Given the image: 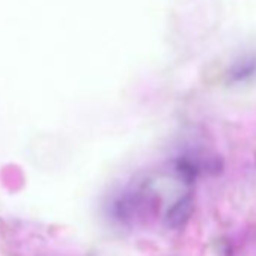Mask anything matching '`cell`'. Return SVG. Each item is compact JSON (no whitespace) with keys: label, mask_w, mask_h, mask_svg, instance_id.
<instances>
[{"label":"cell","mask_w":256,"mask_h":256,"mask_svg":"<svg viewBox=\"0 0 256 256\" xmlns=\"http://www.w3.org/2000/svg\"><path fill=\"white\" fill-rule=\"evenodd\" d=\"M194 211V200L192 196L180 198L166 212L164 223L169 229H181L187 224Z\"/></svg>","instance_id":"obj_1"},{"label":"cell","mask_w":256,"mask_h":256,"mask_svg":"<svg viewBox=\"0 0 256 256\" xmlns=\"http://www.w3.org/2000/svg\"><path fill=\"white\" fill-rule=\"evenodd\" d=\"M254 74H256V58H252V56H248L242 60H238L229 72L230 82H234V83L246 82V80L252 78Z\"/></svg>","instance_id":"obj_2"}]
</instances>
